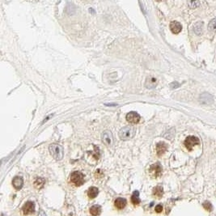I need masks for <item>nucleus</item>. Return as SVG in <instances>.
<instances>
[{
    "mask_svg": "<svg viewBox=\"0 0 216 216\" xmlns=\"http://www.w3.org/2000/svg\"><path fill=\"white\" fill-rule=\"evenodd\" d=\"M141 117L136 112H130L126 114V121L131 124H137L139 122Z\"/></svg>",
    "mask_w": 216,
    "mask_h": 216,
    "instance_id": "7",
    "label": "nucleus"
},
{
    "mask_svg": "<svg viewBox=\"0 0 216 216\" xmlns=\"http://www.w3.org/2000/svg\"><path fill=\"white\" fill-rule=\"evenodd\" d=\"M45 183H46V180L43 178H36L34 181V186L36 189H41L45 185Z\"/></svg>",
    "mask_w": 216,
    "mask_h": 216,
    "instance_id": "18",
    "label": "nucleus"
},
{
    "mask_svg": "<svg viewBox=\"0 0 216 216\" xmlns=\"http://www.w3.org/2000/svg\"><path fill=\"white\" fill-rule=\"evenodd\" d=\"M156 84H157V80L155 77H147L145 82V86L147 88H154L156 87Z\"/></svg>",
    "mask_w": 216,
    "mask_h": 216,
    "instance_id": "13",
    "label": "nucleus"
},
{
    "mask_svg": "<svg viewBox=\"0 0 216 216\" xmlns=\"http://www.w3.org/2000/svg\"><path fill=\"white\" fill-rule=\"evenodd\" d=\"M208 30L211 33H215L216 32V18L211 20L208 24Z\"/></svg>",
    "mask_w": 216,
    "mask_h": 216,
    "instance_id": "20",
    "label": "nucleus"
},
{
    "mask_svg": "<svg viewBox=\"0 0 216 216\" xmlns=\"http://www.w3.org/2000/svg\"><path fill=\"white\" fill-rule=\"evenodd\" d=\"M202 206L204 207V209L207 210V211H211L212 210H213V206H212V204L210 202H205L202 204Z\"/></svg>",
    "mask_w": 216,
    "mask_h": 216,
    "instance_id": "22",
    "label": "nucleus"
},
{
    "mask_svg": "<svg viewBox=\"0 0 216 216\" xmlns=\"http://www.w3.org/2000/svg\"><path fill=\"white\" fill-rule=\"evenodd\" d=\"M188 4H189V6H190L191 8H195V7H197L199 6L200 2H198V1H192V2H188Z\"/></svg>",
    "mask_w": 216,
    "mask_h": 216,
    "instance_id": "23",
    "label": "nucleus"
},
{
    "mask_svg": "<svg viewBox=\"0 0 216 216\" xmlns=\"http://www.w3.org/2000/svg\"><path fill=\"white\" fill-rule=\"evenodd\" d=\"M170 30L172 33L174 34H178L181 30H182V26L181 24L177 21H173L170 23Z\"/></svg>",
    "mask_w": 216,
    "mask_h": 216,
    "instance_id": "10",
    "label": "nucleus"
},
{
    "mask_svg": "<svg viewBox=\"0 0 216 216\" xmlns=\"http://www.w3.org/2000/svg\"><path fill=\"white\" fill-rule=\"evenodd\" d=\"M35 211V204L33 202H27L23 207V212L24 214H33Z\"/></svg>",
    "mask_w": 216,
    "mask_h": 216,
    "instance_id": "8",
    "label": "nucleus"
},
{
    "mask_svg": "<svg viewBox=\"0 0 216 216\" xmlns=\"http://www.w3.org/2000/svg\"><path fill=\"white\" fill-rule=\"evenodd\" d=\"M49 150H50L51 156H53L56 160L63 159L64 152H63V147L61 145L56 143L51 144L50 147H49Z\"/></svg>",
    "mask_w": 216,
    "mask_h": 216,
    "instance_id": "1",
    "label": "nucleus"
},
{
    "mask_svg": "<svg viewBox=\"0 0 216 216\" xmlns=\"http://www.w3.org/2000/svg\"><path fill=\"white\" fill-rule=\"evenodd\" d=\"M213 97L211 95H210L208 93H203L200 96V102L205 105H210V104L213 103Z\"/></svg>",
    "mask_w": 216,
    "mask_h": 216,
    "instance_id": "12",
    "label": "nucleus"
},
{
    "mask_svg": "<svg viewBox=\"0 0 216 216\" xmlns=\"http://www.w3.org/2000/svg\"><path fill=\"white\" fill-rule=\"evenodd\" d=\"M126 200L125 198H122V197H118L117 199L115 200V202H114V205L115 207L118 208V210H122L124 209L126 206Z\"/></svg>",
    "mask_w": 216,
    "mask_h": 216,
    "instance_id": "14",
    "label": "nucleus"
},
{
    "mask_svg": "<svg viewBox=\"0 0 216 216\" xmlns=\"http://www.w3.org/2000/svg\"><path fill=\"white\" fill-rule=\"evenodd\" d=\"M101 213V207L98 205H94L90 208V214L93 216H98Z\"/></svg>",
    "mask_w": 216,
    "mask_h": 216,
    "instance_id": "15",
    "label": "nucleus"
},
{
    "mask_svg": "<svg viewBox=\"0 0 216 216\" xmlns=\"http://www.w3.org/2000/svg\"><path fill=\"white\" fill-rule=\"evenodd\" d=\"M12 185H13V187H14L15 190H21V188L23 187V185H24L23 178L20 177H14V179L12 180Z\"/></svg>",
    "mask_w": 216,
    "mask_h": 216,
    "instance_id": "11",
    "label": "nucleus"
},
{
    "mask_svg": "<svg viewBox=\"0 0 216 216\" xmlns=\"http://www.w3.org/2000/svg\"><path fill=\"white\" fill-rule=\"evenodd\" d=\"M101 140H102V142H103L105 144L106 146H112L113 144V137L112 132L109 131V130H105V131L102 134Z\"/></svg>",
    "mask_w": 216,
    "mask_h": 216,
    "instance_id": "6",
    "label": "nucleus"
},
{
    "mask_svg": "<svg viewBox=\"0 0 216 216\" xmlns=\"http://www.w3.org/2000/svg\"><path fill=\"white\" fill-rule=\"evenodd\" d=\"M99 190L96 187H90L89 188L88 191H87V195H88L89 198L93 199L95 197L98 195Z\"/></svg>",
    "mask_w": 216,
    "mask_h": 216,
    "instance_id": "16",
    "label": "nucleus"
},
{
    "mask_svg": "<svg viewBox=\"0 0 216 216\" xmlns=\"http://www.w3.org/2000/svg\"><path fill=\"white\" fill-rule=\"evenodd\" d=\"M168 149V144L163 142H159L156 144V153L159 156H163Z\"/></svg>",
    "mask_w": 216,
    "mask_h": 216,
    "instance_id": "9",
    "label": "nucleus"
},
{
    "mask_svg": "<svg viewBox=\"0 0 216 216\" xmlns=\"http://www.w3.org/2000/svg\"><path fill=\"white\" fill-rule=\"evenodd\" d=\"M131 202L135 206L139 205L140 203V198H139V191H135L134 194L131 196Z\"/></svg>",
    "mask_w": 216,
    "mask_h": 216,
    "instance_id": "17",
    "label": "nucleus"
},
{
    "mask_svg": "<svg viewBox=\"0 0 216 216\" xmlns=\"http://www.w3.org/2000/svg\"><path fill=\"white\" fill-rule=\"evenodd\" d=\"M202 26H203V24L201 23V22H198V23H197V24H195L194 26L195 33H197V35H200V34L202 33Z\"/></svg>",
    "mask_w": 216,
    "mask_h": 216,
    "instance_id": "21",
    "label": "nucleus"
},
{
    "mask_svg": "<svg viewBox=\"0 0 216 216\" xmlns=\"http://www.w3.org/2000/svg\"><path fill=\"white\" fill-rule=\"evenodd\" d=\"M39 216H46V214L44 213V211H41L40 212V214H39Z\"/></svg>",
    "mask_w": 216,
    "mask_h": 216,
    "instance_id": "25",
    "label": "nucleus"
},
{
    "mask_svg": "<svg viewBox=\"0 0 216 216\" xmlns=\"http://www.w3.org/2000/svg\"><path fill=\"white\" fill-rule=\"evenodd\" d=\"M185 146L189 151H192L193 147L196 145H198L200 143V141L198 138L196 136H189L185 139Z\"/></svg>",
    "mask_w": 216,
    "mask_h": 216,
    "instance_id": "4",
    "label": "nucleus"
},
{
    "mask_svg": "<svg viewBox=\"0 0 216 216\" xmlns=\"http://www.w3.org/2000/svg\"><path fill=\"white\" fill-rule=\"evenodd\" d=\"M136 130L133 126H125L122 128L118 133L119 138L122 140H129L135 135Z\"/></svg>",
    "mask_w": 216,
    "mask_h": 216,
    "instance_id": "2",
    "label": "nucleus"
},
{
    "mask_svg": "<svg viewBox=\"0 0 216 216\" xmlns=\"http://www.w3.org/2000/svg\"><path fill=\"white\" fill-rule=\"evenodd\" d=\"M149 173L150 175L154 178L159 177L162 173V167L159 163H155L150 167L149 168Z\"/></svg>",
    "mask_w": 216,
    "mask_h": 216,
    "instance_id": "5",
    "label": "nucleus"
},
{
    "mask_svg": "<svg viewBox=\"0 0 216 216\" xmlns=\"http://www.w3.org/2000/svg\"><path fill=\"white\" fill-rule=\"evenodd\" d=\"M155 211H156V212H157V213H160V212H162V211H163V207H162L161 205H157L156 208H155Z\"/></svg>",
    "mask_w": 216,
    "mask_h": 216,
    "instance_id": "24",
    "label": "nucleus"
},
{
    "mask_svg": "<svg viewBox=\"0 0 216 216\" xmlns=\"http://www.w3.org/2000/svg\"><path fill=\"white\" fill-rule=\"evenodd\" d=\"M163 188L161 187V186H156V187L154 188L153 194L155 195V196H156V197H161L162 196H163Z\"/></svg>",
    "mask_w": 216,
    "mask_h": 216,
    "instance_id": "19",
    "label": "nucleus"
},
{
    "mask_svg": "<svg viewBox=\"0 0 216 216\" xmlns=\"http://www.w3.org/2000/svg\"><path fill=\"white\" fill-rule=\"evenodd\" d=\"M70 181L74 184L75 186H80L84 183V174L79 171H75L70 174Z\"/></svg>",
    "mask_w": 216,
    "mask_h": 216,
    "instance_id": "3",
    "label": "nucleus"
}]
</instances>
